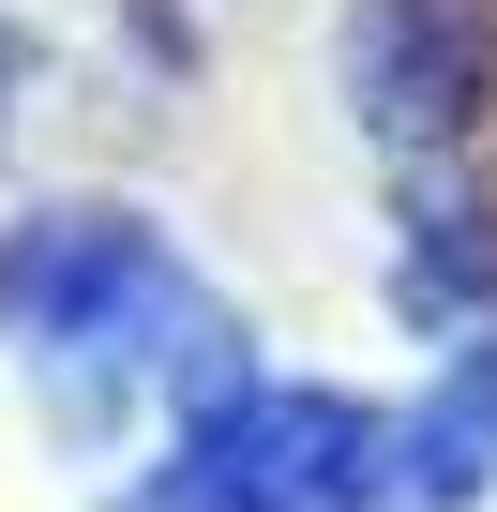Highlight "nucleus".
<instances>
[{
	"label": "nucleus",
	"instance_id": "2",
	"mask_svg": "<svg viewBox=\"0 0 497 512\" xmlns=\"http://www.w3.org/2000/svg\"><path fill=\"white\" fill-rule=\"evenodd\" d=\"M196 106L181 0H0V181H106Z\"/></svg>",
	"mask_w": 497,
	"mask_h": 512
},
{
	"label": "nucleus",
	"instance_id": "5",
	"mask_svg": "<svg viewBox=\"0 0 497 512\" xmlns=\"http://www.w3.org/2000/svg\"><path fill=\"white\" fill-rule=\"evenodd\" d=\"M497 482V332L437 362L422 407H392V512H467Z\"/></svg>",
	"mask_w": 497,
	"mask_h": 512
},
{
	"label": "nucleus",
	"instance_id": "3",
	"mask_svg": "<svg viewBox=\"0 0 497 512\" xmlns=\"http://www.w3.org/2000/svg\"><path fill=\"white\" fill-rule=\"evenodd\" d=\"M347 106L407 196V287L482 302V211H467V121H482V16L467 0H362L347 16Z\"/></svg>",
	"mask_w": 497,
	"mask_h": 512
},
{
	"label": "nucleus",
	"instance_id": "4",
	"mask_svg": "<svg viewBox=\"0 0 497 512\" xmlns=\"http://www.w3.org/2000/svg\"><path fill=\"white\" fill-rule=\"evenodd\" d=\"M136 512H392V407L241 362L166 422Z\"/></svg>",
	"mask_w": 497,
	"mask_h": 512
},
{
	"label": "nucleus",
	"instance_id": "1",
	"mask_svg": "<svg viewBox=\"0 0 497 512\" xmlns=\"http://www.w3.org/2000/svg\"><path fill=\"white\" fill-rule=\"evenodd\" d=\"M0 332L31 347V377L61 392V422L121 437V422H181L196 392L241 377V317L226 287L196 272V256L136 211H31V226H0Z\"/></svg>",
	"mask_w": 497,
	"mask_h": 512
}]
</instances>
